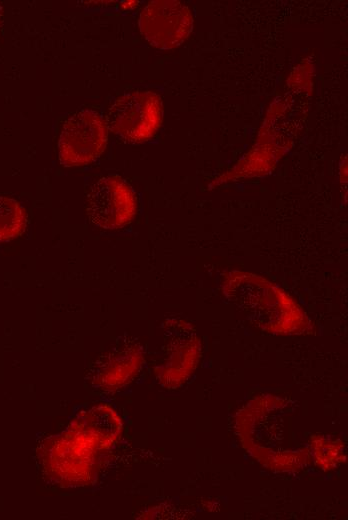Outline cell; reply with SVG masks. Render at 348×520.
Returning <instances> with one entry per match:
<instances>
[{"mask_svg":"<svg viewBox=\"0 0 348 520\" xmlns=\"http://www.w3.org/2000/svg\"><path fill=\"white\" fill-rule=\"evenodd\" d=\"M311 457L325 471L336 469L345 461V445L340 439L330 436H314L310 441Z\"/></svg>","mask_w":348,"mask_h":520,"instance_id":"8","label":"cell"},{"mask_svg":"<svg viewBox=\"0 0 348 520\" xmlns=\"http://www.w3.org/2000/svg\"><path fill=\"white\" fill-rule=\"evenodd\" d=\"M138 26L153 47L170 50L181 45L193 29L190 9L176 0L150 1L142 9Z\"/></svg>","mask_w":348,"mask_h":520,"instance_id":"6","label":"cell"},{"mask_svg":"<svg viewBox=\"0 0 348 520\" xmlns=\"http://www.w3.org/2000/svg\"><path fill=\"white\" fill-rule=\"evenodd\" d=\"M26 226V212L14 199L0 196V242L19 236Z\"/></svg>","mask_w":348,"mask_h":520,"instance_id":"9","label":"cell"},{"mask_svg":"<svg viewBox=\"0 0 348 520\" xmlns=\"http://www.w3.org/2000/svg\"><path fill=\"white\" fill-rule=\"evenodd\" d=\"M86 211L95 226L106 230L118 229L133 220L137 211L136 196L120 177L103 176L89 188Z\"/></svg>","mask_w":348,"mask_h":520,"instance_id":"5","label":"cell"},{"mask_svg":"<svg viewBox=\"0 0 348 520\" xmlns=\"http://www.w3.org/2000/svg\"><path fill=\"white\" fill-rule=\"evenodd\" d=\"M164 326L163 352L155 371L163 386L175 388L195 371L201 357V342L194 327L185 320L168 319Z\"/></svg>","mask_w":348,"mask_h":520,"instance_id":"4","label":"cell"},{"mask_svg":"<svg viewBox=\"0 0 348 520\" xmlns=\"http://www.w3.org/2000/svg\"><path fill=\"white\" fill-rule=\"evenodd\" d=\"M143 362V348L133 339L126 338L113 347L95 364L93 373L112 386H122L139 371Z\"/></svg>","mask_w":348,"mask_h":520,"instance_id":"7","label":"cell"},{"mask_svg":"<svg viewBox=\"0 0 348 520\" xmlns=\"http://www.w3.org/2000/svg\"><path fill=\"white\" fill-rule=\"evenodd\" d=\"M222 292L261 331L278 336L309 334L312 322L302 307L280 286L245 271L223 274Z\"/></svg>","mask_w":348,"mask_h":520,"instance_id":"1","label":"cell"},{"mask_svg":"<svg viewBox=\"0 0 348 520\" xmlns=\"http://www.w3.org/2000/svg\"><path fill=\"white\" fill-rule=\"evenodd\" d=\"M162 101L152 91H133L116 98L108 108L107 128L129 143L152 138L162 123Z\"/></svg>","mask_w":348,"mask_h":520,"instance_id":"2","label":"cell"},{"mask_svg":"<svg viewBox=\"0 0 348 520\" xmlns=\"http://www.w3.org/2000/svg\"><path fill=\"white\" fill-rule=\"evenodd\" d=\"M107 125L91 109H81L63 123L58 139L59 162L66 167L88 164L97 159L107 144Z\"/></svg>","mask_w":348,"mask_h":520,"instance_id":"3","label":"cell"}]
</instances>
